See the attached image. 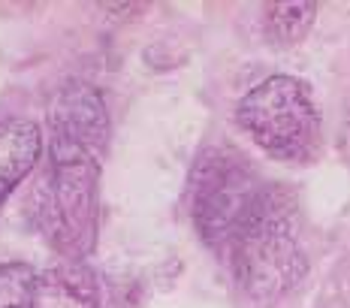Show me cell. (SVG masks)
Listing matches in <instances>:
<instances>
[{"mask_svg": "<svg viewBox=\"0 0 350 308\" xmlns=\"http://www.w3.org/2000/svg\"><path fill=\"white\" fill-rule=\"evenodd\" d=\"M338 151H341V157L350 164V112H347V118L345 124H341V133H338Z\"/></svg>", "mask_w": 350, "mask_h": 308, "instance_id": "cell-10", "label": "cell"}, {"mask_svg": "<svg viewBox=\"0 0 350 308\" xmlns=\"http://www.w3.org/2000/svg\"><path fill=\"white\" fill-rule=\"evenodd\" d=\"M33 224L67 263H82L97 245L100 157L49 154V172L33 194Z\"/></svg>", "mask_w": 350, "mask_h": 308, "instance_id": "cell-2", "label": "cell"}, {"mask_svg": "<svg viewBox=\"0 0 350 308\" xmlns=\"http://www.w3.org/2000/svg\"><path fill=\"white\" fill-rule=\"evenodd\" d=\"M224 257L242 293L260 305L281 303L302 284L308 275V257L299 239L296 205L287 190L262 185Z\"/></svg>", "mask_w": 350, "mask_h": 308, "instance_id": "cell-1", "label": "cell"}, {"mask_svg": "<svg viewBox=\"0 0 350 308\" xmlns=\"http://www.w3.org/2000/svg\"><path fill=\"white\" fill-rule=\"evenodd\" d=\"M100 281L85 263H57L36 272L25 308H100Z\"/></svg>", "mask_w": 350, "mask_h": 308, "instance_id": "cell-6", "label": "cell"}, {"mask_svg": "<svg viewBox=\"0 0 350 308\" xmlns=\"http://www.w3.org/2000/svg\"><path fill=\"white\" fill-rule=\"evenodd\" d=\"M109 109L88 82H67L49 106V154H94L103 160L109 145Z\"/></svg>", "mask_w": 350, "mask_h": 308, "instance_id": "cell-5", "label": "cell"}, {"mask_svg": "<svg viewBox=\"0 0 350 308\" xmlns=\"http://www.w3.org/2000/svg\"><path fill=\"white\" fill-rule=\"evenodd\" d=\"M266 181L232 149H208L191 172V209L202 242L217 254H227L232 236L257 203Z\"/></svg>", "mask_w": 350, "mask_h": 308, "instance_id": "cell-4", "label": "cell"}, {"mask_svg": "<svg viewBox=\"0 0 350 308\" xmlns=\"http://www.w3.org/2000/svg\"><path fill=\"white\" fill-rule=\"evenodd\" d=\"M317 18V3H269L262 6V34L275 49H290L305 40Z\"/></svg>", "mask_w": 350, "mask_h": 308, "instance_id": "cell-8", "label": "cell"}, {"mask_svg": "<svg viewBox=\"0 0 350 308\" xmlns=\"http://www.w3.org/2000/svg\"><path fill=\"white\" fill-rule=\"evenodd\" d=\"M42 154V130L31 118H0V203L16 190Z\"/></svg>", "mask_w": 350, "mask_h": 308, "instance_id": "cell-7", "label": "cell"}, {"mask_svg": "<svg viewBox=\"0 0 350 308\" xmlns=\"http://www.w3.org/2000/svg\"><path fill=\"white\" fill-rule=\"evenodd\" d=\"M239 127L269 157L308 164L320 151V112L311 88L296 76H269L239 100Z\"/></svg>", "mask_w": 350, "mask_h": 308, "instance_id": "cell-3", "label": "cell"}, {"mask_svg": "<svg viewBox=\"0 0 350 308\" xmlns=\"http://www.w3.org/2000/svg\"><path fill=\"white\" fill-rule=\"evenodd\" d=\"M33 278L31 263H0V308H25Z\"/></svg>", "mask_w": 350, "mask_h": 308, "instance_id": "cell-9", "label": "cell"}]
</instances>
